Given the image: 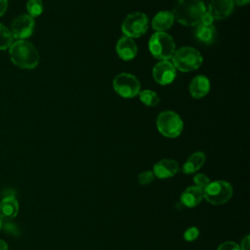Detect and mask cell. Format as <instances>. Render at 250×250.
Instances as JSON below:
<instances>
[{
  "mask_svg": "<svg viewBox=\"0 0 250 250\" xmlns=\"http://www.w3.org/2000/svg\"><path fill=\"white\" fill-rule=\"evenodd\" d=\"M206 13L202 0H176L173 7V16L180 23L186 26H195Z\"/></svg>",
  "mask_w": 250,
  "mask_h": 250,
  "instance_id": "1",
  "label": "cell"
},
{
  "mask_svg": "<svg viewBox=\"0 0 250 250\" xmlns=\"http://www.w3.org/2000/svg\"><path fill=\"white\" fill-rule=\"evenodd\" d=\"M11 61L23 69H32L39 62V54L36 48L28 41L18 40L9 48Z\"/></svg>",
  "mask_w": 250,
  "mask_h": 250,
  "instance_id": "2",
  "label": "cell"
},
{
  "mask_svg": "<svg viewBox=\"0 0 250 250\" xmlns=\"http://www.w3.org/2000/svg\"><path fill=\"white\" fill-rule=\"evenodd\" d=\"M172 62L175 68L183 72H189L201 66L203 58L196 49L192 47H182L175 51Z\"/></svg>",
  "mask_w": 250,
  "mask_h": 250,
  "instance_id": "3",
  "label": "cell"
},
{
  "mask_svg": "<svg viewBox=\"0 0 250 250\" xmlns=\"http://www.w3.org/2000/svg\"><path fill=\"white\" fill-rule=\"evenodd\" d=\"M148 48L151 55L161 61H168L176 51L174 39L166 32L153 33L148 41Z\"/></svg>",
  "mask_w": 250,
  "mask_h": 250,
  "instance_id": "4",
  "label": "cell"
},
{
  "mask_svg": "<svg viewBox=\"0 0 250 250\" xmlns=\"http://www.w3.org/2000/svg\"><path fill=\"white\" fill-rule=\"evenodd\" d=\"M158 131L167 138H177L181 135L184 123L180 115L174 111L166 110L158 114L156 118Z\"/></svg>",
  "mask_w": 250,
  "mask_h": 250,
  "instance_id": "5",
  "label": "cell"
},
{
  "mask_svg": "<svg viewBox=\"0 0 250 250\" xmlns=\"http://www.w3.org/2000/svg\"><path fill=\"white\" fill-rule=\"evenodd\" d=\"M232 196V187L229 183L222 180L210 182L203 189V197L213 205L227 203Z\"/></svg>",
  "mask_w": 250,
  "mask_h": 250,
  "instance_id": "6",
  "label": "cell"
},
{
  "mask_svg": "<svg viewBox=\"0 0 250 250\" xmlns=\"http://www.w3.org/2000/svg\"><path fill=\"white\" fill-rule=\"evenodd\" d=\"M148 26V19L146 14L136 12L129 14L123 21L121 29L125 36L138 38L146 33Z\"/></svg>",
  "mask_w": 250,
  "mask_h": 250,
  "instance_id": "7",
  "label": "cell"
},
{
  "mask_svg": "<svg viewBox=\"0 0 250 250\" xmlns=\"http://www.w3.org/2000/svg\"><path fill=\"white\" fill-rule=\"evenodd\" d=\"M114 91L123 98H134L139 95L141 91V84L138 78L127 72L117 74L112 82Z\"/></svg>",
  "mask_w": 250,
  "mask_h": 250,
  "instance_id": "8",
  "label": "cell"
},
{
  "mask_svg": "<svg viewBox=\"0 0 250 250\" xmlns=\"http://www.w3.org/2000/svg\"><path fill=\"white\" fill-rule=\"evenodd\" d=\"M35 22L32 17L29 15H21L12 22V35L13 37L23 40L29 37L34 30Z\"/></svg>",
  "mask_w": 250,
  "mask_h": 250,
  "instance_id": "9",
  "label": "cell"
},
{
  "mask_svg": "<svg viewBox=\"0 0 250 250\" xmlns=\"http://www.w3.org/2000/svg\"><path fill=\"white\" fill-rule=\"evenodd\" d=\"M152 76L158 84L168 85L172 83L176 77V68L172 62L168 61H161L154 65L152 69Z\"/></svg>",
  "mask_w": 250,
  "mask_h": 250,
  "instance_id": "10",
  "label": "cell"
},
{
  "mask_svg": "<svg viewBox=\"0 0 250 250\" xmlns=\"http://www.w3.org/2000/svg\"><path fill=\"white\" fill-rule=\"evenodd\" d=\"M233 7V0H211L207 12L214 20H223L230 15Z\"/></svg>",
  "mask_w": 250,
  "mask_h": 250,
  "instance_id": "11",
  "label": "cell"
},
{
  "mask_svg": "<svg viewBox=\"0 0 250 250\" xmlns=\"http://www.w3.org/2000/svg\"><path fill=\"white\" fill-rule=\"evenodd\" d=\"M20 205L15 195L10 194L2 198L0 201V219L5 222L11 221L19 213Z\"/></svg>",
  "mask_w": 250,
  "mask_h": 250,
  "instance_id": "12",
  "label": "cell"
},
{
  "mask_svg": "<svg viewBox=\"0 0 250 250\" xmlns=\"http://www.w3.org/2000/svg\"><path fill=\"white\" fill-rule=\"evenodd\" d=\"M180 170L179 164L174 159H162L154 164L153 174L158 179H167L176 175Z\"/></svg>",
  "mask_w": 250,
  "mask_h": 250,
  "instance_id": "13",
  "label": "cell"
},
{
  "mask_svg": "<svg viewBox=\"0 0 250 250\" xmlns=\"http://www.w3.org/2000/svg\"><path fill=\"white\" fill-rule=\"evenodd\" d=\"M115 50L118 57L121 60L131 61L136 57L138 52V47L132 38L124 36L117 41Z\"/></svg>",
  "mask_w": 250,
  "mask_h": 250,
  "instance_id": "14",
  "label": "cell"
},
{
  "mask_svg": "<svg viewBox=\"0 0 250 250\" xmlns=\"http://www.w3.org/2000/svg\"><path fill=\"white\" fill-rule=\"evenodd\" d=\"M189 93L194 99L205 97L210 90V81L204 75H196L189 83Z\"/></svg>",
  "mask_w": 250,
  "mask_h": 250,
  "instance_id": "15",
  "label": "cell"
},
{
  "mask_svg": "<svg viewBox=\"0 0 250 250\" xmlns=\"http://www.w3.org/2000/svg\"><path fill=\"white\" fill-rule=\"evenodd\" d=\"M203 198V189L196 186H191L187 188L182 195H181V202L186 207H195L197 206Z\"/></svg>",
  "mask_w": 250,
  "mask_h": 250,
  "instance_id": "16",
  "label": "cell"
},
{
  "mask_svg": "<svg viewBox=\"0 0 250 250\" xmlns=\"http://www.w3.org/2000/svg\"><path fill=\"white\" fill-rule=\"evenodd\" d=\"M174 16L170 11H160L152 19L151 25L156 32H165L174 23Z\"/></svg>",
  "mask_w": 250,
  "mask_h": 250,
  "instance_id": "17",
  "label": "cell"
},
{
  "mask_svg": "<svg viewBox=\"0 0 250 250\" xmlns=\"http://www.w3.org/2000/svg\"><path fill=\"white\" fill-rule=\"evenodd\" d=\"M216 28L213 24L198 23L195 25L194 37L202 44H212L216 39Z\"/></svg>",
  "mask_w": 250,
  "mask_h": 250,
  "instance_id": "18",
  "label": "cell"
},
{
  "mask_svg": "<svg viewBox=\"0 0 250 250\" xmlns=\"http://www.w3.org/2000/svg\"><path fill=\"white\" fill-rule=\"evenodd\" d=\"M205 154L201 151H196L192 153L187 161L184 163L182 167V171L184 174H193L197 170H199L205 162Z\"/></svg>",
  "mask_w": 250,
  "mask_h": 250,
  "instance_id": "19",
  "label": "cell"
},
{
  "mask_svg": "<svg viewBox=\"0 0 250 250\" xmlns=\"http://www.w3.org/2000/svg\"><path fill=\"white\" fill-rule=\"evenodd\" d=\"M139 97L141 102L147 106H155L159 104V101H160L158 95L151 90L140 91Z\"/></svg>",
  "mask_w": 250,
  "mask_h": 250,
  "instance_id": "20",
  "label": "cell"
},
{
  "mask_svg": "<svg viewBox=\"0 0 250 250\" xmlns=\"http://www.w3.org/2000/svg\"><path fill=\"white\" fill-rule=\"evenodd\" d=\"M13 35L4 24L0 23V50H6L13 44Z\"/></svg>",
  "mask_w": 250,
  "mask_h": 250,
  "instance_id": "21",
  "label": "cell"
},
{
  "mask_svg": "<svg viewBox=\"0 0 250 250\" xmlns=\"http://www.w3.org/2000/svg\"><path fill=\"white\" fill-rule=\"evenodd\" d=\"M26 9L28 15L32 18L38 17L43 12V1L42 0H28L26 3Z\"/></svg>",
  "mask_w": 250,
  "mask_h": 250,
  "instance_id": "22",
  "label": "cell"
},
{
  "mask_svg": "<svg viewBox=\"0 0 250 250\" xmlns=\"http://www.w3.org/2000/svg\"><path fill=\"white\" fill-rule=\"evenodd\" d=\"M193 183L195 184L196 187L200 188L201 189H204L210 184V180L204 174H196L193 177Z\"/></svg>",
  "mask_w": 250,
  "mask_h": 250,
  "instance_id": "23",
  "label": "cell"
},
{
  "mask_svg": "<svg viewBox=\"0 0 250 250\" xmlns=\"http://www.w3.org/2000/svg\"><path fill=\"white\" fill-rule=\"evenodd\" d=\"M154 179V174L152 171H145L138 176V182L141 185H148Z\"/></svg>",
  "mask_w": 250,
  "mask_h": 250,
  "instance_id": "24",
  "label": "cell"
},
{
  "mask_svg": "<svg viewBox=\"0 0 250 250\" xmlns=\"http://www.w3.org/2000/svg\"><path fill=\"white\" fill-rule=\"evenodd\" d=\"M199 235V229L196 227H190L184 233V238L186 241H193Z\"/></svg>",
  "mask_w": 250,
  "mask_h": 250,
  "instance_id": "25",
  "label": "cell"
},
{
  "mask_svg": "<svg viewBox=\"0 0 250 250\" xmlns=\"http://www.w3.org/2000/svg\"><path fill=\"white\" fill-rule=\"evenodd\" d=\"M217 250H240V248L233 241H225L219 245Z\"/></svg>",
  "mask_w": 250,
  "mask_h": 250,
  "instance_id": "26",
  "label": "cell"
},
{
  "mask_svg": "<svg viewBox=\"0 0 250 250\" xmlns=\"http://www.w3.org/2000/svg\"><path fill=\"white\" fill-rule=\"evenodd\" d=\"M213 21H214V19L212 18V16L206 11V13H205V14L203 15V17L201 18L199 23L206 24V25H208V24H213Z\"/></svg>",
  "mask_w": 250,
  "mask_h": 250,
  "instance_id": "27",
  "label": "cell"
},
{
  "mask_svg": "<svg viewBox=\"0 0 250 250\" xmlns=\"http://www.w3.org/2000/svg\"><path fill=\"white\" fill-rule=\"evenodd\" d=\"M239 248L240 250H250V238L248 234L241 240V244Z\"/></svg>",
  "mask_w": 250,
  "mask_h": 250,
  "instance_id": "28",
  "label": "cell"
},
{
  "mask_svg": "<svg viewBox=\"0 0 250 250\" xmlns=\"http://www.w3.org/2000/svg\"><path fill=\"white\" fill-rule=\"evenodd\" d=\"M8 8V1L7 0H0V17L4 15Z\"/></svg>",
  "mask_w": 250,
  "mask_h": 250,
  "instance_id": "29",
  "label": "cell"
},
{
  "mask_svg": "<svg viewBox=\"0 0 250 250\" xmlns=\"http://www.w3.org/2000/svg\"><path fill=\"white\" fill-rule=\"evenodd\" d=\"M235 2V4H237L238 6H245L249 3L250 0H233Z\"/></svg>",
  "mask_w": 250,
  "mask_h": 250,
  "instance_id": "30",
  "label": "cell"
},
{
  "mask_svg": "<svg viewBox=\"0 0 250 250\" xmlns=\"http://www.w3.org/2000/svg\"><path fill=\"white\" fill-rule=\"evenodd\" d=\"M0 250H8V244L0 238Z\"/></svg>",
  "mask_w": 250,
  "mask_h": 250,
  "instance_id": "31",
  "label": "cell"
},
{
  "mask_svg": "<svg viewBox=\"0 0 250 250\" xmlns=\"http://www.w3.org/2000/svg\"><path fill=\"white\" fill-rule=\"evenodd\" d=\"M2 225H3V222H2V220L0 219V230H1V229H2Z\"/></svg>",
  "mask_w": 250,
  "mask_h": 250,
  "instance_id": "32",
  "label": "cell"
}]
</instances>
